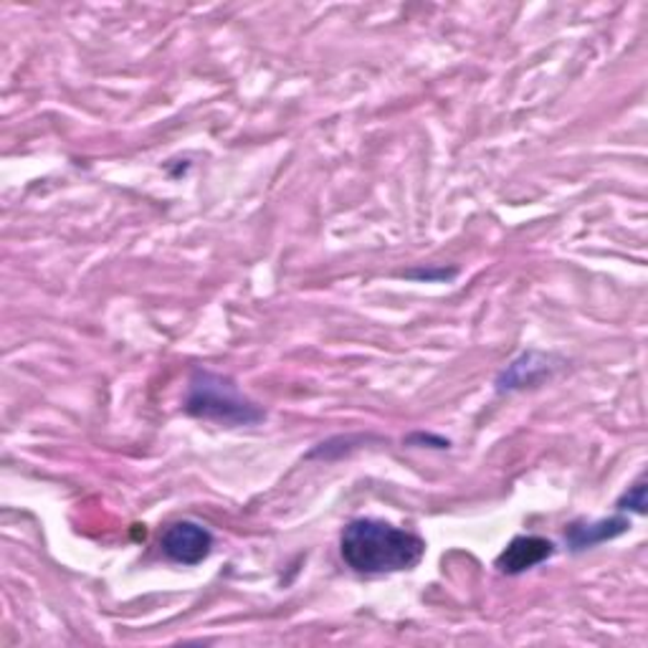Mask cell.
Masks as SVG:
<instances>
[{"label":"cell","mask_w":648,"mask_h":648,"mask_svg":"<svg viewBox=\"0 0 648 648\" xmlns=\"http://www.w3.org/2000/svg\"><path fill=\"white\" fill-rule=\"evenodd\" d=\"M342 560L363 576L413 570L425 555V543L413 532L380 520H355L342 532Z\"/></svg>","instance_id":"1"},{"label":"cell","mask_w":648,"mask_h":648,"mask_svg":"<svg viewBox=\"0 0 648 648\" xmlns=\"http://www.w3.org/2000/svg\"><path fill=\"white\" fill-rule=\"evenodd\" d=\"M185 410L195 418H203V421L224 425H251L264 418V413L228 377L208 371H198L193 375Z\"/></svg>","instance_id":"2"},{"label":"cell","mask_w":648,"mask_h":648,"mask_svg":"<svg viewBox=\"0 0 648 648\" xmlns=\"http://www.w3.org/2000/svg\"><path fill=\"white\" fill-rule=\"evenodd\" d=\"M162 553H166L172 562L180 565H198L211 555L213 535L198 522H175L162 532L160 539Z\"/></svg>","instance_id":"3"},{"label":"cell","mask_w":648,"mask_h":648,"mask_svg":"<svg viewBox=\"0 0 648 648\" xmlns=\"http://www.w3.org/2000/svg\"><path fill=\"white\" fill-rule=\"evenodd\" d=\"M555 545L547 543L543 537H516L497 557V568L507 572V576H520V572L535 568V565L545 562L547 557H553Z\"/></svg>","instance_id":"4"},{"label":"cell","mask_w":648,"mask_h":648,"mask_svg":"<svg viewBox=\"0 0 648 648\" xmlns=\"http://www.w3.org/2000/svg\"><path fill=\"white\" fill-rule=\"evenodd\" d=\"M628 527L630 524L623 516H613V520H601L593 524H572L568 530V543L572 549H588L598 543H605V539L623 535Z\"/></svg>","instance_id":"5"},{"label":"cell","mask_w":648,"mask_h":648,"mask_svg":"<svg viewBox=\"0 0 648 648\" xmlns=\"http://www.w3.org/2000/svg\"><path fill=\"white\" fill-rule=\"evenodd\" d=\"M535 352L530 355H522L516 363H512L510 371L502 375L499 380V388L502 390H514V388H524V385L537 383L539 377L547 373V357H539V363H535Z\"/></svg>","instance_id":"6"},{"label":"cell","mask_w":648,"mask_h":648,"mask_svg":"<svg viewBox=\"0 0 648 648\" xmlns=\"http://www.w3.org/2000/svg\"><path fill=\"white\" fill-rule=\"evenodd\" d=\"M623 504H628L634 512L644 514V512H646V487H644V484H636L634 491H630V494L623 497L618 507H623Z\"/></svg>","instance_id":"7"}]
</instances>
